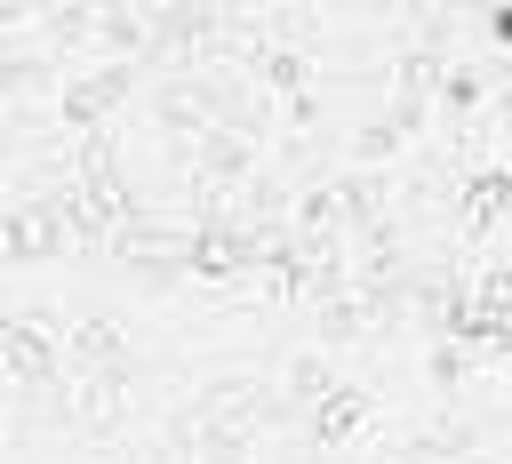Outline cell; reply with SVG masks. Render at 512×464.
<instances>
[{"label": "cell", "instance_id": "1", "mask_svg": "<svg viewBox=\"0 0 512 464\" xmlns=\"http://www.w3.org/2000/svg\"><path fill=\"white\" fill-rule=\"evenodd\" d=\"M0 248H8L16 272L40 264V256H64V248H72V216H64V200H56V192H24V200H8Z\"/></svg>", "mask_w": 512, "mask_h": 464}, {"label": "cell", "instance_id": "2", "mask_svg": "<svg viewBox=\"0 0 512 464\" xmlns=\"http://www.w3.org/2000/svg\"><path fill=\"white\" fill-rule=\"evenodd\" d=\"M376 424V400L360 392V384H336L328 400H320V416H312V448H344V440H360Z\"/></svg>", "mask_w": 512, "mask_h": 464}, {"label": "cell", "instance_id": "3", "mask_svg": "<svg viewBox=\"0 0 512 464\" xmlns=\"http://www.w3.org/2000/svg\"><path fill=\"white\" fill-rule=\"evenodd\" d=\"M488 40H496V48H512V8H488Z\"/></svg>", "mask_w": 512, "mask_h": 464}]
</instances>
